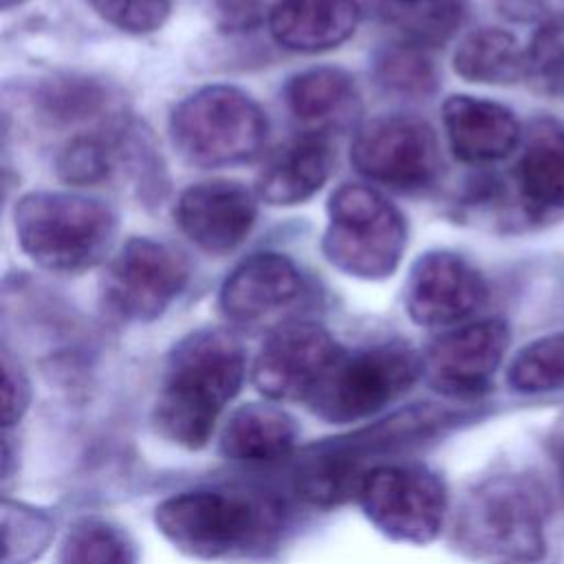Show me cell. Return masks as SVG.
<instances>
[{"mask_svg": "<svg viewBox=\"0 0 564 564\" xmlns=\"http://www.w3.org/2000/svg\"><path fill=\"white\" fill-rule=\"evenodd\" d=\"M284 101L293 119L313 134L344 132L361 112L357 82L341 68L317 66L293 75L284 88Z\"/></svg>", "mask_w": 564, "mask_h": 564, "instance_id": "18", "label": "cell"}, {"mask_svg": "<svg viewBox=\"0 0 564 564\" xmlns=\"http://www.w3.org/2000/svg\"><path fill=\"white\" fill-rule=\"evenodd\" d=\"M2 564H29L42 555L53 535V522L37 509L20 502H2Z\"/></svg>", "mask_w": 564, "mask_h": 564, "instance_id": "27", "label": "cell"}, {"mask_svg": "<svg viewBox=\"0 0 564 564\" xmlns=\"http://www.w3.org/2000/svg\"><path fill=\"white\" fill-rule=\"evenodd\" d=\"M405 245V218L381 192L344 183L330 194L322 253L335 269L359 280H383L401 264Z\"/></svg>", "mask_w": 564, "mask_h": 564, "instance_id": "5", "label": "cell"}, {"mask_svg": "<svg viewBox=\"0 0 564 564\" xmlns=\"http://www.w3.org/2000/svg\"><path fill=\"white\" fill-rule=\"evenodd\" d=\"M304 280L291 258L260 251L245 258L220 286L223 315L242 330L280 322L302 297Z\"/></svg>", "mask_w": 564, "mask_h": 564, "instance_id": "14", "label": "cell"}, {"mask_svg": "<svg viewBox=\"0 0 564 564\" xmlns=\"http://www.w3.org/2000/svg\"><path fill=\"white\" fill-rule=\"evenodd\" d=\"M381 13L397 26L403 42L423 51L447 42L463 22L460 0H392Z\"/></svg>", "mask_w": 564, "mask_h": 564, "instance_id": "23", "label": "cell"}, {"mask_svg": "<svg viewBox=\"0 0 564 564\" xmlns=\"http://www.w3.org/2000/svg\"><path fill=\"white\" fill-rule=\"evenodd\" d=\"M487 300V282L463 256L445 249L421 253L405 280V311L421 326H458Z\"/></svg>", "mask_w": 564, "mask_h": 564, "instance_id": "12", "label": "cell"}, {"mask_svg": "<svg viewBox=\"0 0 564 564\" xmlns=\"http://www.w3.org/2000/svg\"><path fill=\"white\" fill-rule=\"evenodd\" d=\"M527 77L549 97L564 99V18L538 26L527 46Z\"/></svg>", "mask_w": 564, "mask_h": 564, "instance_id": "29", "label": "cell"}, {"mask_svg": "<svg viewBox=\"0 0 564 564\" xmlns=\"http://www.w3.org/2000/svg\"><path fill=\"white\" fill-rule=\"evenodd\" d=\"M341 350L324 326L286 322L260 348L251 379L271 401H308Z\"/></svg>", "mask_w": 564, "mask_h": 564, "instance_id": "11", "label": "cell"}, {"mask_svg": "<svg viewBox=\"0 0 564 564\" xmlns=\"http://www.w3.org/2000/svg\"><path fill=\"white\" fill-rule=\"evenodd\" d=\"M247 359L240 341L225 328H198L170 352L154 405L156 430L172 443L207 445L225 405L245 381Z\"/></svg>", "mask_w": 564, "mask_h": 564, "instance_id": "1", "label": "cell"}, {"mask_svg": "<svg viewBox=\"0 0 564 564\" xmlns=\"http://www.w3.org/2000/svg\"><path fill=\"white\" fill-rule=\"evenodd\" d=\"M112 154L108 141L99 137H79L64 148L57 159V170L68 183L93 185L110 174Z\"/></svg>", "mask_w": 564, "mask_h": 564, "instance_id": "30", "label": "cell"}, {"mask_svg": "<svg viewBox=\"0 0 564 564\" xmlns=\"http://www.w3.org/2000/svg\"><path fill=\"white\" fill-rule=\"evenodd\" d=\"M549 498L524 476H496L463 502L456 538L474 557L491 564H538L546 553Z\"/></svg>", "mask_w": 564, "mask_h": 564, "instance_id": "3", "label": "cell"}, {"mask_svg": "<svg viewBox=\"0 0 564 564\" xmlns=\"http://www.w3.org/2000/svg\"><path fill=\"white\" fill-rule=\"evenodd\" d=\"M20 249L53 273H82L101 264L117 240L119 220L99 198L70 192H29L13 207Z\"/></svg>", "mask_w": 564, "mask_h": 564, "instance_id": "2", "label": "cell"}, {"mask_svg": "<svg viewBox=\"0 0 564 564\" xmlns=\"http://www.w3.org/2000/svg\"><path fill=\"white\" fill-rule=\"evenodd\" d=\"M507 381L522 394L564 390V333H551L522 346L507 368Z\"/></svg>", "mask_w": 564, "mask_h": 564, "instance_id": "26", "label": "cell"}, {"mask_svg": "<svg viewBox=\"0 0 564 564\" xmlns=\"http://www.w3.org/2000/svg\"><path fill=\"white\" fill-rule=\"evenodd\" d=\"M513 185L529 218L544 220L564 214V126L560 121H533L522 134Z\"/></svg>", "mask_w": 564, "mask_h": 564, "instance_id": "17", "label": "cell"}, {"mask_svg": "<svg viewBox=\"0 0 564 564\" xmlns=\"http://www.w3.org/2000/svg\"><path fill=\"white\" fill-rule=\"evenodd\" d=\"M350 163L372 183L414 192L432 185L441 170L434 130L412 115H383L355 134Z\"/></svg>", "mask_w": 564, "mask_h": 564, "instance_id": "10", "label": "cell"}, {"mask_svg": "<svg viewBox=\"0 0 564 564\" xmlns=\"http://www.w3.org/2000/svg\"><path fill=\"white\" fill-rule=\"evenodd\" d=\"M31 388L20 364L4 350L2 352V421L13 425L29 408Z\"/></svg>", "mask_w": 564, "mask_h": 564, "instance_id": "32", "label": "cell"}, {"mask_svg": "<svg viewBox=\"0 0 564 564\" xmlns=\"http://www.w3.org/2000/svg\"><path fill=\"white\" fill-rule=\"evenodd\" d=\"M187 278V264L172 247L152 238H130L106 264L101 297L119 319L152 322L181 295Z\"/></svg>", "mask_w": 564, "mask_h": 564, "instance_id": "9", "label": "cell"}, {"mask_svg": "<svg viewBox=\"0 0 564 564\" xmlns=\"http://www.w3.org/2000/svg\"><path fill=\"white\" fill-rule=\"evenodd\" d=\"M366 471L359 467L355 452L326 449L319 456L306 460L297 476V485L304 498L315 505H337L359 494Z\"/></svg>", "mask_w": 564, "mask_h": 564, "instance_id": "25", "label": "cell"}, {"mask_svg": "<svg viewBox=\"0 0 564 564\" xmlns=\"http://www.w3.org/2000/svg\"><path fill=\"white\" fill-rule=\"evenodd\" d=\"M454 70L474 84L509 86L527 77V48L509 31L482 26L456 46Z\"/></svg>", "mask_w": 564, "mask_h": 564, "instance_id": "22", "label": "cell"}, {"mask_svg": "<svg viewBox=\"0 0 564 564\" xmlns=\"http://www.w3.org/2000/svg\"><path fill=\"white\" fill-rule=\"evenodd\" d=\"M218 18L229 29H245L260 20L262 0H214Z\"/></svg>", "mask_w": 564, "mask_h": 564, "instance_id": "33", "label": "cell"}, {"mask_svg": "<svg viewBox=\"0 0 564 564\" xmlns=\"http://www.w3.org/2000/svg\"><path fill=\"white\" fill-rule=\"evenodd\" d=\"M97 15L126 33H152L170 15L172 0H86Z\"/></svg>", "mask_w": 564, "mask_h": 564, "instance_id": "31", "label": "cell"}, {"mask_svg": "<svg viewBox=\"0 0 564 564\" xmlns=\"http://www.w3.org/2000/svg\"><path fill=\"white\" fill-rule=\"evenodd\" d=\"M388 2H392V0H375V4L379 7V11H381V9H383Z\"/></svg>", "mask_w": 564, "mask_h": 564, "instance_id": "34", "label": "cell"}, {"mask_svg": "<svg viewBox=\"0 0 564 564\" xmlns=\"http://www.w3.org/2000/svg\"><path fill=\"white\" fill-rule=\"evenodd\" d=\"M359 0H275L269 9L273 40L295 53L341 46L359 24Z\"/></svg>", "mask_w": 564, "mask_h": 564, "instance_id": "19", "label": "cell"}, {"mask_svg": "<svg viewBox=\"0 0 564 564\" xmlns=\"http://www.w3.org/2000/svg\"><path fill=\"white\" fill-rule=\"evenodd\" d=\"M258 216L256 196L242 183L214 178L181 192L174 205L178 229L203 251H234L251 231Z\"/></svg>", "mask_w": 564, "mask_h": 564, "instance_id": "15", "label": "cell"}, {"mask_svg": "<svg viewBox=\"0 0 564 564\" xmlns=\"http://www.w3.org/2000/svg\"><path fill=\"white\" fill-rule=\"evenodd\" d=\"M57 564H137V549L117 524L84 518L66 533Z\"/></svg>", "mask_w": 564, "mask_h": 564, "instance_id": "24", "label": "cell"}, {"mask_svg": "<svg viewBox=\"0 0 564 564\" xmlns=\"http://www.w3.org/2000/svg\"><path fill=\"white\" fill-rule=\"evenodd\" d=\"M443 128L454 156L469 165L498 163L522 143L520 121L507 106L471 95L443 101Z\"/></svg>", "mask_w": 564, "mask_h": 564, "instance_id": "16", "label": "cell"}, {"mask_svg": "<svg viewBox=\"0 0 564 564\" xmlns=\"http://www.w3.org/2000/svg\"><path fill=\"white\" fill-rule=\"evenodd\" d=\"M357 498L366 518L383 535L408 544L432 542L447 511L443 480L421 465L368 469Z\"/></svg>", "mask_w": 564, "mask_h": 564, "instance_id": "7", "label": "cell"}, {"mask_svg": "<svg viewBox=\"0 0 564 564\" xmlns=\"http://www.w3.org/2000/svg\"><path fill=\"white\" fill-rule=\"evenodd\" d=\"M509 339V326L496 317L449 328L432 341L423 359L430 383L447 397L485 392L505 359Z\"/></svg>", "mask_w": 564, "mask_h": 564, "instance_id": "13", "label": "cell"}, {"mask_svg": "<svg viewBox=\"0 0 564 564\" xmlns=\"http://www.w3.org/2000/svg\"><path fill=\"white\" fill-rule=\"evenodd\" d=\"M262 108L240 88L203 86L183 97L170 115V137L178 154L200 167L238 165L256 159L267 141Z\"/></svg>", "mask_w": 564, "mask_h": 564, "instance_id": "4", "label": "cell"}, {"mask_svg": "<svg viewBox=\"0 0 564 564\" xmlns=\"http://www.w3.org/2000/svg\"><path fill=\"white\" fill-rule=\"evenodd\" d=\"M330 170L333 150L326 137L304 132L267 159L256 181V196L278 207L304 203L322 189Z\"/></svg>", "mask_w": 564, "mask_h": 564, "instance_id": "20", "label": "cell"}, {"mask_svg": "<svg viewBox=\"0 0 564 564\" xmlns=\"http://www.w3.org/2000/svg\"><path fill=\"white\" fill-rule=\"evenodd\" d=\"M423 370L425 361L405 344L341 350L306 403L324 421L355 423L399 399Z\"/></svg>", "mask_w": 564, "mask_h": 564, "instance_id": "6", "label": "cell"}, {"mask_svg": "<svg viewBox=\"0 0 564 564\" xmlns=\"http://www.w3.org/2000/svg\"><path fill=\"white\" fill-rule=\"evenodd\" d=\"M377 79L383 88L408 97H425L436 88V73L425 51L408 42L381 53L377 59Z\"/></svg>", "mask_w": 564, "mask_h": 564, "instance_id": "28", "label": "cell"}, {"mask_svg": "<svg viewBox=\"0 0 564 564\" xmlns=\"http://www.w3.org/2000/svg\"><path fill=\"white\" fill-rule=\"evenodd\" d=\"M154 522L174 549L198 560H218L247 549L262 524L251 502L220 491L170 496L156 507Z\"/></svg>", "mask_w": 564, "mask_h": 564, "instance_id": "8", "label": "cell"}, {"mask_svg": "<svg viewBox=\"0 0 564 564\" xmlns=\"http://www.w3.org/2000/svg\"><path fill=\"white\" fill-rule=\"evenodd\" d=\"M295 421L273 403H245L231 412L220 434V452L236 463L262 465L291 454Z\"/></svg>", "mask_w": 564, "mask_h": 564, "instance_id": "21", "label": "cell"}]
</instances>
